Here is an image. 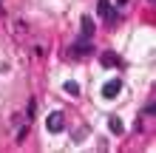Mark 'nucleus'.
Wrapping results in <instances>:
<instances>
[{
    "instance_id": "9",
    "label": "nucleus",
    "mask_w": 156,
    "mask_h": 153,
    "mask_svg": "<svg viewBox=\"0 0 156 153\" xmlns=\"http://www.w3.org/2000/svg\"><path fill=\"white\" fill-rule=\"evenodd\" d=\"M0 6H3V0H0Z\"/></svg>"
},
{
    "instance_id": "8",
    "label": "nucleus",
    "mask_w": 156,
    "mask_h": 153,
    "mask_svg": "<svg viewBox=\"0 0 156 153\" xmlns=\"http://www.w3.org/2000/svg\"><path fill=\"white\" fill-rule=\"evenodd\" d=\"M102 62H105V65H119V57H114V54H102Z\"/></svg>"
},
{
    "instance_id": "1",
    "label": "nucleus",
    "mask_w": 156,
    "mask_h": 153,
    "mask_svg": "<svg viewBox=\"0 0 156 153\" xmlns=\"http://www.w3.org/2000/svg\"><path fill=\"white\" fill-rule=\"evenodd\" d=\"M45 128H48L51 133H62V130H66V113H62V111L48 113V119H45Z\"/></svg>"
},
{
    "instance_id": "7",
    "label": "nucleus",
    "mask_w": 156,
    "mask_h": 153,
    "mask_svg": "<svg viewBox=\"0 0 156 153\" xmlns=\"http://www.w3.org/2000/svg\"><path fill=\"white\" fill-rule=\"evenodd\" d=\"M62 91H66L68 96H80V85L74 82V79H71V82H66V85H62Z\"/></svg>"
},
{
    "instance_id": "5",
    "label": "nucleus",
    "mask_w": 156,
    "mask_h": 153,
    "mask_svg": "<svg viewBox=\"0 0 156 153\" xmlns=\"http://www.w3.org/2000/svg\"><path fill=\"white\" fill-rule=\"evenodd\" d=\"M82 37H94V23H91V17H82Z\"/></svg>"
},
{
    "instance_id": "3",
    "label": "nucleus",
    "mask_w": 156,
    "mask_h": 153,
    "mask_svg": "<svg viewBox=\"0 0 156 153\" xmlns=\"http://www.w3.org/2000/svg\"><path fill=\"white\" fill-rule=\"evenodd\" d=\"M97 9H99V17H102L105 23H114V9H111V0H99V3H97Z\"/></svg>"
},
{
    "instance_id": "6",
    "label": "nucleus",
    "mask_w": 156,
    "mask_h": 153,
    "mask_svg": "<svg viewBox=\"0 0 156 153\" xmlns=\"http://www.w3.org/2000/svg\"><path fill=\"white\" fill-rule=\"evenodd\" d=\"M91 48H88V40L85 37H82L80 43H77V46H74V54H77V57H85V54H88Z\"/></svg>"
},
{
    "instance_id": "10",
    "label": "nucleus",
    "mask_w": 156,
    "mask_h": 153,
    "mask_svg": "<svg viewBox=\"0 0 156 153\" xmlns=\"http://www.w3.org/2000/svg\"><path fill=\"white\" fill-rule=\"evenodd\" d=\"M151 3H153V0H151Z\"/></svg>"
},
{
    "instance_id": "4",
    "label": "nucleus",
    "mask_w": 156,
    "mask_h": 153,
    "mask_svg": "<svg viewBox=\"0 0 156 153\" xmlns=\"http://www.w3.org/2000/svg\"><path fill=\"white\" fill-rule=\"evenodd\" d=\"M108 130H111V133H116V136H119V133L125 130L122 119H119V116H108Z\"/></svg>"
},
{
    "instance_id": "2",
    "label": "nucleus",
    "mask_w": 156,
    "mask_h": 153,
    "mask_svg": "<svg viewBox=\"0 0 156 153\" xmlns=\"http://www.w3.org/2000/svg\"><path fill=\"white\" fill-rule=\"evenodd\" d=\"M119 91H122V79H108V82L102 85V96L105 99H116Z\"/></svg>"
}]
</instances>
